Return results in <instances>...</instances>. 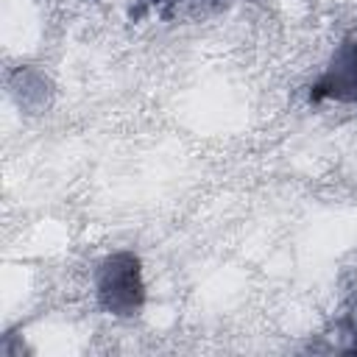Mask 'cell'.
Instances as JSON below:
<instances>
[{
	"label": "cell",
	"instance_id": "obj_1",
	"mask_svg": "<svg viewBox=\"0 0 357 357\" xmlns=\"http://www.w3.org/2000/svg\"><path fill=\"white\" fill-rule=\"evenodd\" d=\"M98 296L114 315H131L142 301L139 262L131 254H114L100 265Z\"/></svg>",
	"mask_w": 357,
	"mask_h": 357
},
{
	"label": "cell",
	"instance_id": "obj_2",
	"mask_svg": "<svg viewBox=\"0 0 357 357\" xmlns=\"http://www.w3.org/2000/svg\"><path fill=\"white\" fill-rule=\"evenodd\" d=\"M312 100L335 98V100H357V45H346L335 53L324 78L312 86Z\"/></svg>",
	"mask_w": 357,
	"mask_h": 357
}]
</instances>
